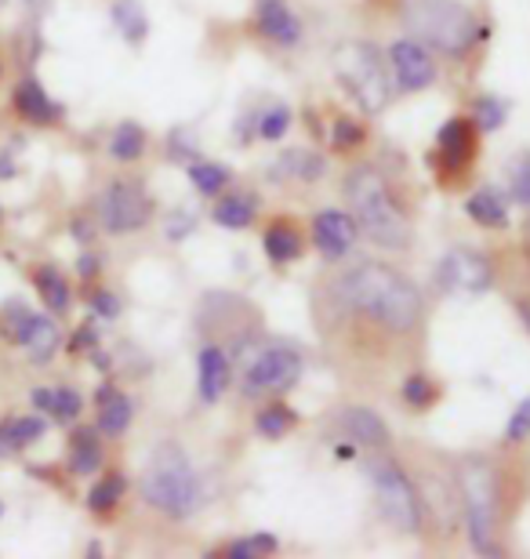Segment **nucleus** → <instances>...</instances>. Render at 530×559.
Listing matches in <instances>:
<instances>
[{
    "mask_svg": "<svg viewBox=\"0 0 530 559\" xmlns=\"http://www.w3.org/2000/svg\"><path fill=\"white\" fill-rule=\"evenodd\" d=\"M466 215L476 222V226H487V229H505L509 226V207L505 200L494 193V189H480L466 200Z\"/></svg>",
    "mask_w": 530,
    "mask_h": 559,
    "instance_id": "nucleus-21",
    "label": "nucleus"
},
{
    "mask_svg": "<svg viewBox=\"0 0 530 559\" xmlns=\"http://www.w3.org/2000/svg\"><path fill=\"white\" fill-rule=\"evenodd\" d=\"M302 378V356L287 345H269L247 364L244 371V396L247 400H258V396H276V393H287L295 389V382Z\"/></svg>",
    "mask_w": 530,
    "mask_h": 559,
    "instance_id": "nucleus-8",
    "label": "nucleus"
},
{
    "mask_svg": "<svg viewBox=\"0 0 530 559\" xmlns=\"http://www.w3.org/2000/svg\"><path fill=\"white\" fill-rule=\"evenodd\" d=\"M70 468L73 473H98L103 468V447H98L95 440V432L92 429H81V432H73V443H70Z\"/></svg>",
    "mask_w": 530,
    "mask_h": 559,
    "instance_id": "nucleus-25",
    "label": "nucleus"
},
{
    "mask_svg": "<svg viewBox=\"0 0 530 559\" xmlns=\"http://www.w3.org/2000/svg\"><path fill=\"white\" fill-rule=\"evenodd\" d=\"M331 142H334V150H342V153L356 150V145L364 142V124L353 117H338L331 128Z\"/></svg>",
    "mask_w": 530,
    "mask_h": 559,
    "instance_id": "nucleus-34",
    "label": "nucleus"
},
{
    "mask_svg": "<svg viewBox=\"0 0 530 559\" xmlns=\"http://www.w3.org/2000/svg\"><path fill=\"white\" fill-rule=\"evenodd\" d=\"M476 124L483 131H498L505 124V103H502V98H494V95L476 98Z\"/></svg>",
    "mask_w": 530,
    "mask_h": 559,
    "instance_id": "nucleus-37",
    "label": "nucleus"
},
{
    "mask_svg": "<svg viewBox=\"0 0 530 559\" xmlns=\"http://www.w3.org/2000/svg\"><path fill=\"white\" fill-rule=\"evenodd\" d=\"M255 197H225L214 204V222L225 229H244L255 222Z\"/></svg>",
    "mask_w": 530,
    "mask_h": 559,
    "instance_id": "nucleus-29",
    "label": "nucleus"
},
{
    "mask_svg": "<svg viewBox=\"0 0 530 559\" xmlns=\"http://www.w3.org/2000/svg\"><path fill=\"white\" fill-rule=\"evenodd\" d=\"M436 145H439V156H444V164L450 171H461V167L476 156V135H472V124L466 117L447 120V124L439 128Z\"/></svg>",
    "mask_w": 530,
    "mask_h": 559,
    "instance_id": "nucleus-14",
    "label": "nucleus"
},
{
    "mask_svg": "<svg viewBox=\"0 0 530 559\" xmlns=\"http://www.w3.org/2000/svg\"><path fill=\"white\" fill-rule=\"evenodd\" d=\"M273 175L280 178H302V182H317L323 175V156L313 150H284L280 160L273 164Z\"/></svg>",
    "mask_w": 530,
    "mask_h": 559,
    "instance_id": "nucleus-22",
    "label": "nucleus"
},
{
    "mask_svg": "<svg viewBox=\"0 0 530 559\" xmlns=\"http://www.w3.org/2000/svg\"><path fill=\"white\" fill-rule=\"evenodd\" d=\"M527 436H530V396L520 400V407L513 411L509 425H505V440L509 443H523Z\"/></svg>",
    "mask_w": 530,
    "mask_h": 559,
    "instance_id": "nucleus-38",
    "label": "nucleus"
},
{
    "mask_svg": "<svg viewBox=\"0 0 530 559\" xmlns=\"http://www.w3.org/2000/svg\"><path fill=\"white\" fill-rule=\"evenodd\" d=\"M142 498L145 506L172 520H189L204 506V484H200L193 462L182 447L161 443L142 468Z\"/></svg>",
    "mask_w": 530,
    "mask_h": 559,
    "instance_id": "nucleus-2",
    "label": "nucleus"
},
{
    "mask_svg": "<svg viewBox=\"0 0 530 559\" xmlns=\"http://www.w3.org/2000/svg\"><path fill=\"white\" fill-rule=\"evenodd\" d=\"M258 29H262V37H269L273 44H284V48H295L302 40V22L298 15L291 11L287 0H258Z\"/></svg>",
    "mask_w": 530,
    "mask_h": 559,
    "instance_id": "nucleus-13",
    "label": "nucleus"
},
{
    "mask_svg": "<svg viewBox=\"0 0 530 559\" xmlns=\"http://www.w3.org/2000/svg\"><path fill=\"white\" fill-rule=\"evenodd\" d=\"M400 15L414 40L444 55H466L480 37L472 11L458 0H400Z\"/></svg>",
    "mask_w": 530,
    "mask_h": 559,
    "instance_id": "nucleus-4",
    "label": "nucleus"
},
{
    "mask_svg": "<svg viewBox=\"0 0 530 559\" xmlns=\"http://www.w3.org/2000/svg\"><path fill=\"white\" fill-rule=\"evenodd\" d=\"M491 262L476 251H450L444 262H439V284L455 295H483L491 287Z\"/></svg>",
    "mask_w": 530,
    "mask_h": 559,
    "instance_id": "nucleus-10",
    "label": "nucleus"
},
{
    "mask_svg": "<svg viewBox=\"0 0 530 559\" xmlns=\"http://www.w3.org/2000/svg\"><path fill=\"white\" fill-rule=\"evenodd\" d=\"M113 22H117V29L131 44H142L145 33H150V19H145L139 0H117V4H113Z\"/></svg>",
    "mask_w": 530,
    "mask_h": 559,
    "instance_id": "nucleus-26",
    "label": "nucleus"
},
{
    "mask_svg": "<svg viewBox=\"0 0 530 559\" xmlns=\"http://www.w3.org/2000/svg\"><path fill=\"white\" fill-rule=\"evenodd\" d=\"M109 153H113V160H123V164L139 160V156L145 153V131L134 124V120H123V124L113 131Z\"/></svg>",
    "mask_w": 530,
    "mask_h": 559,
    "instance_id": "nucleus-27",
    "label": "nucleus"
},
{
    "mask_svg": "<svg viewBox=\"0 0 530 559\" xmlns=\"http://www.w3.org/2000/svg\"><path fill=\"white\" fill-rule=\"evenodd\" d=\"M98 429H103L106 436H120L123 429L131 425V400L123 396V393H117L113 385H103L98 389Z\"/></svg>",
    "mask_w": 530,
    "mask_h": 559,
    "instance_id": "nucleus-19",
    "label": "nucleus"
},
{
    "mask_svg": "<svg viewBox=\"0 0 530 559\" xmlns=\"http://www.w3.org/2000/svg\"><path fill=\"white\" fill-rule=\"evenodd\" d=\"M98 218L109 233H134L153 218V200L139 182L120 178L98 197Z\"/></svg>",
    "mask_w": 530,
    "mask_h": 559,
    "instance_id": "nucleus-9",
    "label": "nucleus"
},
{
    "mask_svg": "<svg viewBox=\"0 0 530 559\" xmlns=\"http://www.w3.org/2000/svg\"><path fill=\"white\" fill-rule=\"evenodd\" d=\"M255 429L258 436H266V440H280V436H287L295 429V411L284 404H269L266 411H258Z\"/></svg>",
    "mask_w": 530,
    "mask_h": 559,
    "instance_id": "nucleus-30",
    "label": "nucleus"
},
{
    "mask_svg": "<svg viewBox=\"0 0 530 559\" xmlns=\"http://www.w3.org/2000/svg\"><path fill=\"white\" fill-rule=\"evenodd\" d=\"M338 298H342L349 309L364 312V317H370L386 331H397V334L414 331L422 320L419 287H414L408 276H400L397 270L378 265V262L360 265V270L338 280Z\"/></svg>",
    "mask_w": 530,
    "mask_h": 559,
    "instance_id": "nucleus-1",
    "label": "nucleus"
},
{
    "mask_svg": "<svg viewBox=\"0 0 530 559\" xmlns=\"http://www.w3.org/2000/svg\"><path fill=\"white\" fill-rule=\"evenodd\" d=\"M189 182H193L197 193L214 197V193H222V189L229 186V167H222V164H193V167H189Z\"/></svg>",
    "mask_w": 530,
    "mask_h": 559,
    "instance_id": "nucleus-31",
    "label": "nucleus"
},
{
    "mask_svg": "<svg viewBox=\"0 0 530 559\" xmlns=\"http://www.w3.org/2000/svg\"><path fill=\"white\" fill-rule=\"evenodd\" d=\"M19 345L26 349V356L33 364H48L55 356V349H59V323H55L51 317H37V312H33L30 328L19 338Z\"/></svg>",
    "mask_w": 530,
    "mask_h": 559,
    "instance_id": "nucleus-18",
    "label": "nucleus"
},
{
    "mask_svg": "<svg viewBox=\"0 0 530 559\" xmlns=\"http://www.w3.org/2000/svg\"><path fill=\"white\" fill-rule=\"evenodd\" d=\"M356 237H360V226L345 211H320V215L313 218V243L320 248L323 259H342L356 243Z\"/></svg>",
    "mask_w": 530,
    "mask_h": 559,
    "instance_id": "nucleus-12",
    "label": "nucleus"
},
{
    "mask_svg": "<svg viewBox=\"0 0 530 559\" xmlns=\"http://www.w3.org/2000/svg\"><path fill=\"white\" fill-rule=\"evenodd\" d=\"M123 476H103L98 484L92 487V495H87V506H92L95 512H109V509H117V501L123 498Z\"/></svg>",
    "mask_w": 530,
    "mask_h": 559,
    "instance_id": "nucleus-32",
    "label": "nucleus"
},
{
    "mask_svg": "<svg viewBox=\"0 0 530 559\" xmlns=\"http://www.w3.org/2000/svg\"><path fill=\"white\" fill-rule=\"evenodd\" d=\"M197 374H200V400L214 404V400L229 389V356H225L219 345H204L197 360Z\"/></svg>",
    "mask_w": 530,
    "mask_h": 559,
    "instance_id": "nucleus-15",
    "label": "nucleus"
},
{
    "mask_svg": "<svg viewBox=\"0 0 530 559\" xmlns=\"http://www.w3.org/2000/svg\"><path fill=\"white\" fill-rule=\"evenodd\" d=\"M15 109L30 124H55V120L62 117V106L51 103L48 92H44L37 81H22L15 87Z\"/></svg>",
    "mask_w": 530,
    "mask_h": 559,
    "instance_id": "nucleus-17",
    "label": "nucleus"
},
{
    "mask_svg": "<svg viewBox=\"0 0 530 559\" xmlns=\"http://www.w3.org/2000/svg\"><path fill=\"white\" fill-rule=\"evenodd\" d=\"M37 290H40L44 306H48L51 312L70 309V284H66V276L55 270V265H44V270H37Z\"/></svg>",
    "mask_w": 530,
    "mask_h": 559,
    "instance_id": "nucleus-28",
    "label": "nucleus"
},
{
    "mask_svg": "<svg viewBox=\"0 0 530 559\" xmlns=\"http://www.w3.org/2000/svg\"><path fill=\"white\" fill-rule=\"evenodd\" d=\"M403 400H408L411 407H419V411L433 407L436 404V385L428 382L425 374H411L408 382H403Z\"/></svg>",
    "mask_w": 530,
    "mask_h": 559,
    "instance_id": "nucleus-35",
    "label": "nucleus"
},
{
    "mask_svg": "<svg viewBox=\"0 0 530 559\" xmlns=\"http://www.w3.org/2000/svg\"><path fill=\"white\" fill-rule=\"evenodd\" d=\"M389 66L397 73L400 92H425L436 81V62L425 44L419 40H397L389 48Z\"/></svg>",
    "mask_w": 530,
    "mask_h": 559,
    "instance_id": "nucleus-11",
    "label": "nucleus"
},
{
    "mask_svg": "<svg viewBox=\"0 0 530 559\" xmlns=\"http://www.w3.org/2000/svg\"><path fill=\"white\" fill-rule=\"evenodd\" d=\"M513 197L520 200L523 207H530V153L516 156V164H513Z\"/></svg>",
    "mask_w": 530,
    "mask_h": 559,
    "instance_id": "nucleus-39",
    "label": "nucleus"
},
{
    "mask_svg": "<svg viewBox=\"0 0 530 559\" xmlns=\"http://www.w3.org/2000/svg\"><path fill=\"white\" fill-rule=\"evenodd\" d=\"M95 259H81V276H95Z\"/></svg>",
    "mask_w": 530,
    "mask_h": 559,
    "instance_id": "nucleus-41",
    "label": "nucleus"
},
{
    "mask_svg": "<svg viewBox=\"0 0 530 559\" xmlns=\"http://www.w3.org/2000/svg\"><path fill=\"white\" fill-rule=\"evenodd\" d=\"M338 76L349 87V95L356 98L360 106L378 114L389 98V76H386V62L381 55L370 48V44H345L338 51Z\"/></svg>",
    "mask_w": 530,
    "mask_h": 559,
    "instance_id": "nucleus-7",
    "label": "nucleus"
},
{
    "mask_svg": "<svg viewBox=\"0 0 530 559\" xmlns=\"http://www.w3.org/2000/svg\"><path fill=\"white\" fill-rule=\"evenodd\" d=\"M345 200L353 207L356 226L367 233L378 248H408L411 243V222L403 218V211L397 207V200L389 197L386 182L375 167H356L345 178Z\"/></svg>",
    "mask_w": 530,
    "mask_h": 559,
    "instance_id": "nucleus-3",
    "label": "nucleus"
},
{
    "mask_svg": "<svg viewBox=\"0 0 530 559\" xmlns=\"http://www.w3.org/2000/svg\"><path fill=\"white\" fill-rule=\"evenodd\" d=\"M266 254L273 259L276 265H284V262H295L298 254H302V233L291 226V222H273V226L266 229Z\"/></svg>",
    "mask_w": 530,
    "mask_h": 559,
    "instance_id": "nucleus-23",
    "label": "nucleus"
},
{
    "mask_svg": "<svg viewBox=\"0 0 530 559\" xmlns=\"http://www.w3.org/2000/svg\"><path fill=\"white\" fill-rule=\"evenodd\" d=\"M40 436H44V418H37V415L0 421V457L26 451V447L37 443Z\"/></svg>",
    "mask_w": 530,
    "mask_h": 559,
    "instance_id": "nucleus-20",
    "label": "nucleus"
},
{
    "mask_svg": "<svg viewBox=\"0 0 530 559\" xmlns=\"http://www.w3.org/2000/svg\"><path fill=\"white\" fill-rule=\"evenodd\" d=\"M92 306H95L98 317H117V312H120V301L113 298L109 290H98V295L92 298Z\"/></svg>",
    "mask_w": 530,
    "mask_h": 559,
    "instance_id": "nucleus-40",
    "label": "nucleus"
},
{
    "mask_svg": "<svg viewBox=\"0 0 530 559\" xmlns=\"http://www.w3.org/2000/svg\"><path fill=\"white\" fill-rule=\"evenodd\" d=\"M33 404L40 411H48V415H55L59 421H73L84 407L81 393H73V389H37V393H33Z\"/></svg>",
    "mask_w": 530,
    "mask_h": 559,
    "instance_id": "nucleus-24",
    "label": "nucleus"
},
{
    "mask_svg": "<svg viewBox=\"0 0 530 559\" xmlns=\"http://www.w3.org/2000/svg\"><path fill=\"white\" fill-rule=\"evenodd\" d=\"M367 476L370 487L378 495V506L386 512V520L403 534H414L422 523V509H419V490L408 479V473L389 462V457H367Z\"/></svg>",
    "mask_w": 530,
    "mask_h": 559,
    "instance_id": "nucleus-6",
    "label": "nucleus"
},
{
    "mask_svg": "<svg viewBox=\"0 0 530 559\" xmlns=\"http://www.w3.org/2000/svg\"><path fill=\"white\" fill-rule=\"evenodd\" d=\"M291 128V109L287 106H273L266 109L262 120H258V135H262L266 142H276L284 139V131Z\"/></svg>",
    "mask_w": 530,
    "mask_h": 559,
    "instance_id": "nucleus-36",
    "label": "nucleus"
},
{
    "mask_svg": "<svg viewBox=\"0 0 530 559\" xmlns=\"http://www.w3.org/2000/svg\"><path fill=\"white\" fill-rule=\"evenodd\" d=\"M338 421H342V432L349 436V440L360 443V447H381L389 440L386 421H381L375 411H367V407H345Z\"/></svg>",
    "mask_w": 530,
    "mask_h": 559,
    "instance_id": "nucleus-16",
    "label": "nucleus"
},
{
    "mask_svg": "<svg viewBox=\"0 0 530 559\" xmlns=\"http://www.w3.org/2000/svg\"><path fill=\"white\" fill-rule=\"evenodd\" d=\"M461 498H466V523L472 549L483 556H498L494 520H498V476L487 462H466L458 473Z\"/></svg>",
    "mask_w": 530,
    "mask_h": 559,
    "instance_id": "nucleus-5",
    "label": "nucleus"
},
{
    "mask_svg": "<svg viewBox=\"0 0 530 559\" xmlns=\"http://www.w3.org/2000/svg\"><path fill=\"white\" fill-rule=\"evenodd\" d=\"M276 552V538L273 534H251V538L233 542L225 556L229 559H258V556H273Z\"/></svg>",
    "mask_w": 530,
    "mask_h": 559,
    "instance_id": "nucleus-33",
    "label": "nucleus"
}]
</instances>
